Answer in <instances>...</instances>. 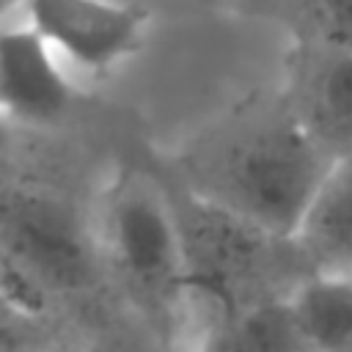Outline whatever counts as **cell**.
I'll return each mask as SVG.
<instances>
[{
    "label": "cell",
    "mask_w": 352,
    "mask_h": 352,
    "mask_svg": "<svg viewBox=\"0 0 352 352\" xmlns=\"http://www.w3.org/2000/svg\"><path fill=\"white\" fill-rule=\"evenodd\" d=\"M336 160L278 91L212 124L173 165H160L192 192L297 239V228Z\"/></svg>",
    "instance_id": "cell-1"
},
{
    "label": "cell",
    "mask_w": 352,
    "mask_h": 352,
    "mask_svg": "<svg viewBox=\"0 0 352 352\" xmlns=\"http://www.w3.org/2000/svg\"><path fill=\"white\" fill-rule=\"evenodd\" d=\"M94 231L113 300L140 324L157 352H184L195 314L182 239L154 165H124L99 192Z\"/></svg>",
    "instance_id": "cell-2"
},
{
    "label": "cell",
    "mask_w": 352,
    "mask_h": 352,
    "mask_svg": "<svg viewBox=\"0 0 352 352\" xmlns=\"http://www.w3.org/2000/svg\"><path fill=\"white\" fill-rule=\"evenodd\" d=\"M154 168L179 228L192 308L206 322L280 302L314 272L294 236L275 234Z\"/></svg>",
    "instance_id": "cell-3"
},
{
    "label": "cell",
    "mask_w": 352,
    "mask_h": 352,
    "mask_svg": "<svg viewBox=\"0 0 352 352\" xmlns=\"http://www.w3.org/2000/svg\"><path fill=\"white\" fill-rule=\"evenodd\" d=\"M0 261L25 275L55 311L107 294L94 214L55 184L0 176Z\"/></svg>",
    "instance_id": "cell-4"
},
{
    "label": "cell",
    "mask_w": 352,
    "mask_h": 352,
    "mask_svg": "<svg viewBox=\"0 0 352 352\" xmlns=\"http://www.w3.org/2000/svg\"><path fill=\"white\" fill-rule=\"evenodd\" d=\"M28 25L50 47L91 74H110L135 58L148 33L151 11L132 0H25Z\"/></svg>",
    "instance_id": "cell-5"
},
{
    "label": "cell",
    "mask_w": 352,
    "mask_h": 352,
    "mask_svg": "<svg viewBox=\"0 0 352 352\" xmlns=\"http://www.w3.org/2000/svg\"><path fill=\"white\" fill-rule=\"evenodd\" d=\"M280 94L333 160L352 154V47L292 41Z\"/></svg>",
    "instance_id": "cell-6"
},
{
    "label": "cell",
    "mask_w": 352,
    "mask_h": 352,
    "mask_svg": "<svg viewBox=\"0 0 352 352\" xmlns=\"http://www.w3.org/2000/svg\"><path fill=\"white\" fill-rule=\"evenodd\" d=\"M77 104V88L60 69L58 52L30 25H0V116L19 126L47 129Z\"/></svg>",
    "instance_id": "cell-7"
},
{
    "label": "cell",
    "mask_w": 352,
    "mask_h": 352,
    "mask_svg": "<svg viewBox=\"0 0 352 352\" xmlns=\"http://www.w3.org/2000/svg\"><path fill=\"white\" fill-rule=\"evenodd\" d=\"M297 242L314 270L352 272V154L330 165L297 228Z\"/></svg>",
    "instance_id": "cell-8"
},
{
    "label": "cell",
    "mask_w": 352,
    "mask_h": 352,
    "mask_svg": "<svg viewBox=\"0 0 352 352\" xmlns=\"http://www.w3.org/2000/svg\"><path fill=\"white\" fill-rule=\"evenodd\" d=\"M286 308L308 352H352V272H308Z\"/></svg>",
    "instance_id": "cell-9"
},
{
    "label": "cell",
    "mask_w": 352,
    "mask_h": 352,
    "mask_svg": "<svg viewBox=\"0 0 352 352\" xmlns=\"http://www.w3.org/2000/svg\"><path fill=\"white\" fill-rule=\"evenodd\" d=\"M192 352H308L292 322L286 300L256 305L228 319L206 322Z\"/></svg>",
    "instance_id": "cell-10"
},
{
    "label": "cell",
    "mask_w": 352,
    "mask_h": 352,
    "mask_svg": "<svg viewBox=\"0 0 352 352\" xmlns=\"http://www.w3.org/2000/svg\"><path fill=\"white\" fill-rule=\"evenodd\" d=\"M294 41L352 47V0H280Z\"/></svg>",
    "instance_id": "cell-11"
},
{
    "label": "cell",
    "mask_w": 352,
    "mask_h": 352,
    "mask_svg": "<svg viewBox=\"0 0 352 352\" xmlns=\"http://www.w3.org/2000/svg\"><path fill=\"white\" fill-rule=\"evenodd\" d=\"M25 0H0V22L6 19V14L11 11V8H16V6H22Z\"/></svg>",
    "instance_id": "cell-12"
}]
</instances>
